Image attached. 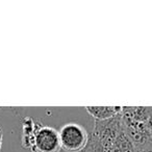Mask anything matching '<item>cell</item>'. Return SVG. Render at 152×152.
Wrapping results in <instances>:
<instances>
[{
    "label": "cell",
    "mask_w": 152,
    "mask_h": 152,
    "mask_svg": "<svg viewBox=\"0 0 152 152\" xmlns=\"http://www.w3.org/2000/svg\"><path fill=\"white\" fill-rule=\"evenodd\" d=\"M22 152H32V151H30V150H28V149H24Z\"/></svg>",
    "instance_id": "8"
},
{
    "label": "cell",
    "mask_w": 152,
    "mask_h": 152,
    "mask_svg": "<svg viewBox=\"0 0 152 152\" xmlns=\"http://www.w3.org/2000/svg\"><path fill=\"white\" fill-rule=\"evenodd\" d=\"M87 112L95 119V121H104L121 115L123 107L121 106H87Z\"/></svg>",
    "instance_id": "3"
},
{
    "label": "cell",
    "mask_w": 152,
    "mask_h": 152,
    "mask_svg": "<svg viewBox=\"0 0 152 152\" xmlns=\"http://www.w3.org/2000/svg\"><path fill=\"white\" fill-rule=\"evenodd\" d=\"M59 139L61 149L65 152H81L87 146L90 135L81 125L68 123L59 130Z\"/></svg>",
    "instance_id": "1"
},
{
    "label": "cell",
    "mask_w": 152,
    "mask_h": 152,
    "mask_svg": "<svg viewBox=\"0 0 152 152\" xmlns=\"http://www.w3.org/2000/svg\"><path fill=\"white\" fill-rule=\"evenodd\" d=\"M59 131L51 126L41 125L34 134L32 152H61Z\"/></svg>",
    "instance_id": "2"
},
{
    "label": "cell",
    "mask_w": 152,
    "mask_h": 152,
    "mask_svg": "<svg viewBox=\"0 0 152 152\" xmlns=\"http://www.w3.org/2000/svg\"><path fill=\"white\" fill-rule=\"evenodd\" d=\"M115 142L98 139L91 134L87 146L81 152H113Z\"/></svg>",
    "instance_id": "4"
},
{
    "label": "cell",
    "mask_w": 152,
    "mask_h": 152,
    "mask_svg": "<svg viewBox=\"0 0 152 152\" xmlns=\"http://www.w3.org/2000/svg\"><path fill=\"white\" fill-rule=\"evenodd\" d=\"M113 152H137L132 141L127 135V133L125 132L124 128L117 137Z\"/></svg>",
    "instance_id": "5"
},
{
    "label": "cell",
    "mask_w": 152,
    "mask_h": 152,
    "mask_svg": "<svg viewBox=\"0 0 152 152\" xmlns=\"http://www.w3.org/2000/svg\"><path fill=\"white\" fill-rule=\"evenodd\" d=\"M2 137H3L2 128H1V127H0V149H1V145H2Z\"/></svg>",
    "instance_id": "6"
},
{
    "label": "cell",
    "mask_w": 152,
    "mask_h": 152,
    "mask_svg": "<svg viewBox=\"0 0 152 152\" xmlns=\"http://www.w3.org/2000/svg\"><path fill=\"white\" fill-rule=\"evenodd\" d=\"M137 152H152V147L147 148V149H144V150H141V151H137Z\"/></svg>",
    "instance_id": "7"
}]
</instances>
